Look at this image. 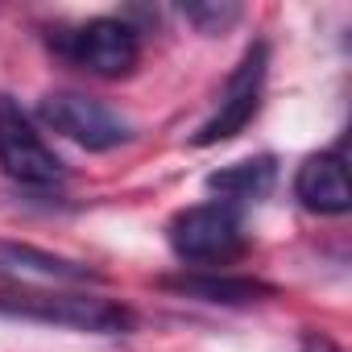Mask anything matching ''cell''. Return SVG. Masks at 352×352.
<instances>
[{
  "label": "cell",
  "instance_id": "7",
  "mask_svg": "<svg viewBox=\"0 0 352 352\" xmlns=\"http://www.w3.org/2000/svg\"><path fill=\"white\" fill-rule=\"evenodd\" d=\"M0 278L13 282H54V286H83V282H104L100 270L46 253L38 245H21V241H0Z\"/></svg>",
  "mask_w": 352,
  "mask_h": 352
},
{
  "label": "cell",
  "instance_id": "10",
  "mask_svg": "<svg viewBox=\"0 0 352 352\" xmlns=\"http://www.w3.org/2000/svg\"><path fill=\"white\" fill-rule=\"evenodd\" d=\"M274 179H278V166L274 157H249V162H232L216 174H208V191L220 195L216 204H261L270 191H274Z\"/></svg>",
  "mask_w": 352,
  "mask_h": 352
},
{
  "label": "cell",
  "instance_id": "6",
  "mask_svg": "<svg viewBox=\"0 0 352 352\" xmlns=\"http://www.w3.org/2000/svg\"><path fill=\"white\" fill-rule=\"evenodd\" d=\"M265 63H270L265 42L249 46V54L241 58V67L232 71V79H228V87H224V96H220V108H216V112L199 124V133L191 137L199 149L220 145V141H232V137L257 116V108H261V83H265Z\"/></svg>",
  "mask_w": 352,
  "mask_h": 352
},
{
  "label": "cell",
  "instance_id": "12",
  "mask_svg": "<svg viewBox=\"0 0 352 352\" xmlns=\"http://www.w3.org/2000/svg\"><path fill=\"white\" fill-rule=\"evenodd\" d=\"M298 352H340V348H336V344H331L327 336H307Z\"/></svg>",
  "mask_w": 352,
  "mask_h": 352
},
{
  "label": "cell",
  "instance_id": "3",
  "mask_svg": "<svg viewBox=\"0 0 352 352\" xmlns=\"http://www.w3.org/2000/svg\"><path fill=\"white\" fill-rule=\"evenodd\" d=\"M166 236L179 261H191V265H228L245 253V228L236 208L228 204H199L179 212L170 220Z\"/></svg>",
  "mask_w": 352,
  "mask_h": 352
},
{
  "label": "cell",
  "instance_id": "9",
  "mask_svg": "<svg viewBox=\"0 0 352 352\" xmlns=\"http://www.w3.org/2000/svg\"><path fill=\"white\" fill-rule=\"evenodd\" d=\"M162 286L174 294H187L199 302H224V307H245L274 294V286L257 278H236V274H179V278H162Z\"/></svg>",
  "mask_w": 352,
  "mask_h": 352
},
{
  "label": "cell",
  "instance_id": "1",
  "mask_svg": "<svg viewBox=\"0 0 352 352\" xmlns=\"http://www.w3.org/2000/svg\"><path fill=\"white\" fill-rule=\"evenodd\" d=\"M0 315L25 319V323H50L67 331H91V336H116L133 331L137 315L112 298L96 294H46V290H0Z\"/></svg>",
  "mask_w": 352,
  "mask_h": 352
},
{
  "label": "cell",
  "instance_id": "8",
  "mask_svg": "<svg viewBox=\"0 0 352 352\" xmlns=\"http://www.w3.org/2000/svg\"><path fill=\"white\" fill-rule=\"evenodd\" d=\"M294 195L307 212L319 216H344L352 208V187H348V166L340 149L311 153L298 174H294Z\"/></svg>",
  "mask_w": 352,
  "mask_h": 352
},
{
  "label": "cell",
  "instance_id": "11",
  "mask_svg": "<svg viewBox=\"0 0 352 352\" xmlns=\"http://www.w3.org/2000/svg\"><path fill=\"white\" fill-rule=\"evenodd\" d=\"M241 5H228V0H204V5H183V17L195 25V30H204V34H224L228 25H236L241 21Z\"/></svg>",
  "mask_w": 352,
  "mask_h": 352
},
{
  "label": "cell",
  "instance_id": "2",
  "mask_svg": "<svg viewBox=\"0 0 352 352\" xmlns=\"http://www.w3.org/2000/svg\"><path fill=\"white\" fill-rule=\"evenodd\" d=\"M50 50L58 58H67L71 67H83L91 75H104V79H120L137 67L141 38L120 17H91L75 30L50 34Z\"/></svg>",
  "mask_w": 352,
  "mask_h": 352
},
{
  "label": "cell",
  "instance_id": "4",
  "mask_svg": "<svg viewBox=\"0 0 352 352\" xmlns=\"http://www.w3.org/2000/svg\"><path fill=\"white\" fill-rule=\"evenodd\" d=\"M0 166L25 187H54L67 179L63 157L42 141V133L13 96H0Z\"/></svg>",
  "mask_w": 352,
  "mask_h": 352
},
{
  "label": "cell",
  "instance_id": "5",
  "mask_svg": "<svg viewBox=\"0 0 352 352\" xmlns=\"http://www.w3.org/2000/svg\"><path fill=\"white\" fill-rule=\"evenodd\" d=\"M38 116H42L46 129L71 137L83 149H116V145H124L133 137L124 116H116L108 104H100V100H91L83 91H50V96H42Z\"/></svg>",
  "mask_w": 352,
  "mask_h": 352
}]
</instances>
